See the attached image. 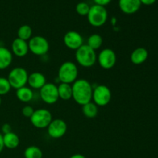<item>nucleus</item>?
<instances>
[{
	"mask_svg": "<svg viewBox=\"0 0 158 158\" xmlns=\"http://www.w3.org/2000/svg\"><path fill=\"white\" fill-rule=\"evenodd\" d=\"M67 131V124L62 119H55L47 127V133L50 137L59 139L63 137Z\"/></svg>",
	"mask_w": 158,
	"mask_h": 158,
	"instance_id": "obj_11",
	"label": "nucleus"
},
{
	"mask_svg": "<svg viewBox=\"0 0 158 158\" xmlns=\"http://www.w3.org/2000/svg\"><path fill=\"white\" fill-rule=\"evenodd\" d=\"M75 59L80 66L85 68H89L94 66L97 60L96 51L91 49L86 44H83L76 50Z\"/></svg>",
	"mask_w": 158,
	"mask_h": 158,
	"instance_id": "obj_2",
	"label": "nucleus"
},
{
	"mask_svg": "<svg viewBox=\"0 0 158 158\" xmlns=\"http://www.w3.org/2000/svg\"><path fill=\"white\" fill-rule=\"evenodd\" d=\"M15 95L19 101L23 103H29L33 99V91L29 86L28 87L25 86L16 89Z\"/></svg>",
	"mask_w": 158,
	"mask_h": 158,
	"instance_id": "obj_19",
	"label": "nucleus"
},
{
	"mask_svg": "<svg viewBox=\"0 0 158 158\" xmlns=\"http://www.w3.org/2000/svg\"><path fill=\"white\" fill-rule=\"evenodd\" d=\"M4 143H3V136L2 134H0V154L2 153V151L4 149Z\"/></svg>",
	"mask_w": 158,
	"mask_h": 158,
	"instance_id": "obj_31",
	"label": "nucleus"
},
{
	"mask_svg": "<svg viewBox=\"0 0 158 158\" xmlns=\"http://www.w3.org/2000/svg\"><path fill=\"white\" fill-rule=\"evenodd\" d=\"M2 132L3 134L12 132V127H11V125L9 124V123H4L2 126Z\"/></svg>",
	"mask_w": 158,
	"mask_h": 158,
	"instance_id": "obj_28",
	"label": "nucleus"
},
{
	"mask_svg": "<svg viewBox=\"0 0 158 158\" xmlns=\"http://www.w3.org/2000/svg\"><path fill=\"white\" fill-rule=\"evenodd\" d=\"M69 158H86V157L81 154H73V155L71 156Z\"/></svg>",
	"mask_w": 158,
	"mask_h": 158,
	"instance_id": "obj_32",
	"label": "nucleus"
},
{
	"mask_svg": "<svg viewBox=\"0 0 158 158\" xmlns=\"http://www.w3.org/2000/svg\"><path fill=\"white\" fill-rule=\"evenodd\" d=\"M140 0H119L118 6L122 12L127 15L134 14L140 9Z\"/></svg>",
	"mask_w": 158,
	"mask_h": 158,
	"instance_id": "obj_14",
	"label": "nucleus"
},
{
	"mask_svg": "<svg viewBox=\"0 0 158 158\" xmlns=\"http://www.w3.org/2000/svg\"><path fill=\"white\" fill-rule=\"evenodd\" d=\"M86 16L89 25L94 27H101L107 21L108 12L104 6L94 4L90 6L89 13Z\"/></svg>",
	"mask_w": 158,
	"mask_h": 158,
	"instance_id": "obj_4",
	"label": "nucleus"
},
{
	"mask_svg": "<svg viewBox=\"0 0 158 158\" xmlns=\"http://www.w3.org/2000/svg\"><path fill=\"white\" fill-rule=\"evenodd\" d=\"M103 40L100 34L94 33L88 37L86 45L96 51L101 47L102 45H103Z\"/></svg>",
	"mask_w": 158,
	"mask_h": 158,
	"instance_id": "obj_22",
	"label": "nucleus"
},
{
	"mask_svg": "<svg viewBox=\"0 0 158 158\" xmlns=\"http://www.w3.org/2000/svg\"><path fill=\"white\" fill-rule=\"evenodd\" d=\"M72 98L77 104L83 106L86 103L92 101L94 88L87 80L77 79L72 84Z\"/></svg>",
	"mask_w": 158,
	"mask_h": 158,
	"instance_id": "obj_1",
	"label": "nucleus"
},
{
	"mask_svg": "<svg viewBox=\"0 0 158 158\" xmlns=\"http://www.w3.org/2000/svg\"><path fill=\"white\" fill-rule=\"evenodd\" d=\"M29 73L26 69L21 66L13 68L8 75V80L11 85V87L15 89L23 87L27 84Z\"/></svg>",
	"mask_w": 158,
	"mask_h": 158,
	"instance_id": "obj_5",
	"label": "nucleus"
},
{
	"mask_svg": "<svg viewBox=\"0 0 158 158\" xmlns=\"http://www.w3.org/2000/svg\"><path fill=\"white\" fill-rule=\"evenodd\" d=\"M79 69L76 63L66 61L62 63L58 70V80L60 83L73 84L78 79Z\"/></svg>",
	"mask_w": 158,
	"mask_h": 158,
	"instance_id": "obj_3",
	"label": "nucleus"
},
{
	"mask_svg": "<svg viewBox=\"0 0 158 158\" xmlns=\"http://www.w3.org/2000/svg\"><path fill=\"white\" fill-rule=\"evenodd\" d=\"M111 1H112V0H94V3H95L96 5L104 6V7L105 6H106V5L110 4Z\"/></svg>",
	"mask_w": 158,
	"mask_h": 158,
	"instance_id": "obj_29",
	"label": "nucleus"
},
{
	"mask_svg": "<svg viewBox=\"0 0 158 158\" xmlns=\"http://www.w3.org/2000/svg\"><path fill=\"white\" fill-rule=\"evenodd\" d=\"M11 52L12 55L17 57H24L29 52V45L28 42L21 39L16 38L12 41V46H11Z\"/></svg>",
	"mask_w": 158,
	"mask_h": 158,
	"instance_id": "obj_13",
	"label": "nucleus"
},
{
	"mask_svg": "<svg viewBox=\"0 0 158 158\" xmlns=\"http://www.w3.org/2000/svg\"><path fill=\"white\" fill-rule=\"evenodd\" d=\"M141 4L145 5V6H151V5L154 4L157 0H140Z\"/></svg>",
	"mask_w": 158,
	"mask_h": 158,
	"instance_id": "obj_30",
	"label": "nucleus"
},
{
	"mask_svg": "<svg viewBox=\"0 0 158 158\" xmlns=\"http://www.w3.org/2000/svg\"><path fill=\"white\" fill-rule=\"evenodd\" d=\"M13 55L11 50L4 46H0V70L6 69L12 64Z\"/></svg>",
	"mask_w": 158,
	"mask_h": 158,
	"instance_id": "obj_17",
	"label": "nucleus"
},
{
	"mask_svg": "<svg viewBox=\"0 0 158 158\" xmlns=\"http://www.w3.org/2000/svg\"><path fill=\"white\" fill-rule=\"evenodd\" d=\"M82 112L83 115L89 119H94L98 114V106L93 101L82 106Z\"/></svg>",
	"mask_w": 158,
	"mask_h": 158,
	"instance_id": "obj_21",
	"label": "nucleus"
},
{
	"mask_svg": "<svg viewBox=\"0 0 158 158\" xmlns=\"http://www.w3.org/2000/svg\"><path fill=\"white\" fill-rule=\"evenodd\" d=\"M64 45L71 50H77L83 45V38L77 31H69L63 36Z\"/></svg>",
	"mask_w": 158,
	"mask_h": 158,
	"instance_id": "obj_12",
	"label": "nucleus"
},
{
	"mask_svg": "<svg viewBox=\"0 0 158 158\" xmlns=\"http://www.w3.org/2000/svg\"><path fill=\"white\" fill-rule=\"evenodd\" d=\"M43 151L36 146H29L25 150V158H43Z\"/></svg>",
	"mask_w": 158,
	"mask_h": 158,
	"instance_id": "obj_24",
	"label": "nucleus"
},
{
	"mask_svg": "<svg viewBox=\"0 0 158 158\" xmlns=\"http://www.w3.org/2000/svg\"><path fill=\"white\" fill-rule=\"evenodd\" d=\"M3 136V143L5 148L8 149H15L19 145L20 140L19 136L15 133L10 132L8 134H2Z\"/></svg>",
	"mask_w": 158,
	"mask_h": 158,
	"instance_id": "obj_18",
	"label": "nucleus"
},
{
	"mask_svg": "<svg viewBox=\"0 0 158 158\" xmlns=\"http://www.w3.org/2000/svg\"><path fill=\"white\" fill-rule=\"evenodd\" d=\"M2 104V99H1V97H0V106H1Z\"/></svg>",
	"mask_w": 158,
	"mask_h": 158,
	"instance_id": "obj_33",
	"label": "nucleus"
},
{
	"mask_svg": "<svg viewBox=\"0 0 158 158\" xmlns=\"http://www.w3.org/2000/svg\"><path fill=\"white\" fill-rule=\"evenodd\" d=\"M29 49L35 56L46 55L49 49V43L45 37L41 35L32 36L28 41Z\"/></svg>",
	"mask_w": 158,
	"mask_h": 158,
	"instance_id": "obj_8",
	"label": "nucleus"
},
{
	"mask_svg": "<svg viewBox=\"0 0 158 158\" xmlns=\"http://www.w3.org/2000/svg\"><path fill=\"white\" fill-rule=\"evenodd\" d=\"M97 61L103 69H110L117 63L116 52L110 48H105L99 52Z\"/></svg>",
	"mask_w": 158,
	"mask_h": 158,
	"instance_id": "obj_9",
	"label": "nucleus"
},
{
	"mask_svg": "<svg viewBox=\"0 0 158 158\" xmlns=\"http://www.w3.org/2000/svg\"><path fill=\"white\" fill-rule=\"evenodd\" d=\"M46 83V77L40 72H33L29 74L27 84L31 89H40Z\"/></svg>",
	"mask_w": 158,
	"mask_h": 158,
	"instance_id": "obj_15",
	"label": "nucleus"
},
{
	"mask_svg": "<svg viewBox=\"0 0 158 158\" xmlns=\"http://www.w3.org/2000/svg\"><path fill=\"white\" fill-rule=\"evenodd\" d=\"M32 126L38 129L47 128L49 123L52 120V114L47 109L41 108L35 110L32 117L29 118Z\"/></svg>",
	"mask_w": 158,
	"mask_h": 158,
	"instance_id": "obj_6",
	"label": "nucleus"
},
{
	"mask_svg": "<svg viewBox=\"0 0 158 158\" xmlns=\"http://www.w3.org/2000/svg\"><path fill=\"white\" fill-rule=\"evenodd\" d=\"M59 98L63 100H69L73 97L72 84L60 83L57 86Z\"/></svg>",
	"mask_w": 158,
	"mask_h": 158,
	"instance_id": "obj_20",
	"label": "nucleus"
},
{
	"mask_svg": "<svg viewBox=\"0 0 158 158\" xmlns=\"http://www.w3.org/2000/svg\"><path fill=\"white\" fill-rule=\"evenodd\" d=\"M34 111H35V110L33 109L32 106L26 105V106H23V109H22V114L26 118H30L33 114Z\"/></svg>",
	"mask_w": 158,
	"mask_h": 158,
	"instance_id": "obj_27",
	"label": "nucleus"
},
{
	"mask_svg": "<svg viewBox=\"0 0 158 158\" xmlns=\"http://www.w3.org/2000/svg\"><path fill=\"white\" fill-rule=\"evenodd\" d=\"M148 58V51L143 47H138L134 49L131 55V61L134 65H140Z\"/></svg>",
	"mask_w": 158,
	"mask_h": 158,
	"instance_id": "obj_16",
	"label": "nucleus"
},
{
	"mask_svg": "<svg viewBox=\"0 0 158 158\" xmlns=\"http://www.w3.org/2000/svg\"><path fill=\"white\" fill-rule=\"evenodd\" d=\"M89 9H90L89 5L88 3L85 2L77 3V6H76V12L78 15H81V16L87 15L88 13H89Z\"/></svg>",
	"mask_w": 158,
	"mask_h": 158,
	"instance_id": "obj_26",
	"label": "nucleus"
},
{
	"mask_svg": "<svg viewBox=\"0 0 158 158\" xmlns=\"http://www.w3.org/2000/svg\"><path fill=\"white\" fill-rule=\"evenodd\" d=\"M11 85L9 80L6 77H0V97L6 95L11 90Z\"/></svg>",
	"mask_w": 158,
	"mask_h": 158,
	"instance_id": "obj_25",
	"label": "nucleus"
},
{
	"mask_svg": "<svg viewBox=\"0 0 158 158\" xmlns=\"http://www.w3.org/2000/svg\"><path fill=\"white\" fill-rule=\"evenodd\" d=\"M40 95L42 100L47 104H54L60 99L57 86L52 83H46L40 89Z\"/></svg>",
	"mask_w": 158,
	"mask_h": 158,
	"instance_id": "obj_10",
	"label": "nucleus"
},
{
	"mask_svg": "<svg viewBox=\"0 0 158 158\" xmlns=\"http://www.w3.org/2000/svg\"><path fill=\"white\" fill-rule=\"evenodd\" d=\"M112 98V93L106 85H98L94 88L92 100L97 106H105L108 105Z\"/></svg>",
	"mask_w": 158,
	"mask_h": 158,
	"instance_id": "obj_7",
	"label": "nucleus"
},
{
	"mask_svg": "<svg viewBox=\"0 0 158 158\" xmlns=\"http://www.w3.org/2000/svg\"><path fill=\"white\" fill-rule=\"evenodd\" d=\"M17 38L21 39L25 41H29L32 37V29L29 25H23L19 28L17 31Z\"/></svg>",
	"mask_w": 158,
	"mask_h": 158,
	"instance_id": "obj_23",
	"label": "nucleus"
}]
</instances>
